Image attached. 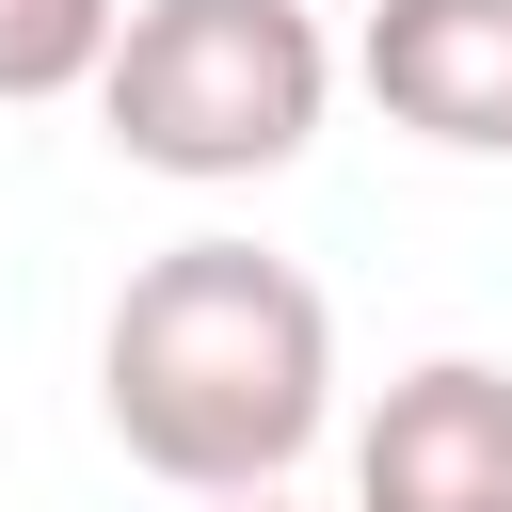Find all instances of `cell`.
Segmentation results:
<instances>
[{
    "instance_id": "obj_1",
    "label": "cell",
    "mask_w": 512,
    "mask_h": 512,
    "mask_svg": "<svg viewBox=\"0 0 512 512\" xmlns=\"http://www.w3.org/2000/svg\"><path fill=\"white\" fill-rule=\"evenodd\" d=\"M96 416L176 496H272L336 416V304L272 240H160L96 320Z\"/></svg>"
},
{
    "instance_id": "obj_2",
    "label": "cell",
    "mask_w": 512,
    "mask_h": 512,
    "mask_svg": "<svg viewBox=\"0 0 512 512\" xmlns=\"http://www.w3.org/2000/svg\"><path fill=\"white\" fill-rule=\"evenodd\" d=\"M336 112V48L304 0H128V48L96 80L112 160L176 176V192H240L288 176Z\"/></svg>"
},
{
    "instance_id": "obj_3",
    "label": "cell",
    "mask_w": 512,
    "mask_h": 512,
    "mask_svg": "<svg viewBox=\"0 0 512 512\" xmlns=\"http://www.w3.org/2000/svg\"><path fill=\"white\" fill-rule=\"evenodd\" d=\"M352 512H512V368L432 352L352 432Z\"/></svg>"
},
{
    "instance_id": "obj_4",
    "label": "cell",
    "mask_w": 512,
    "mask_h": 512,
    "mask_svg": "<svg viewBox=\"0 0 512 512\" xmlns=\"http://www.w3.org/2000/svg\"><path fill=\"white\" fill-rule=\"evenodd\" d=\"M352 80L448 160H512V0H368Z\"/></svg>"
},
{
    "instance_id": "obj_5",
    "label": "cell",
    "mask_w": 512,
    "mask_h": 512,
    "mask_svg": "<svg viewBox=\"0 0 512 512\" xmlns=\"http://www.w3.org/2000/svg\"><path fill=\"white\" fill-rule=\"evenodd\" d=\"M112 48H128V0H0V112L96 96Z\"/></svg>"
},
{
    "instance_id": "obj_6",
    "label": "cell",
    "mask_w": 512,
    "mask_h": 512,
    "mask_svg": "<svg viewBox=\"0 0 512 512\" xmlns=\"http://www.w3.org/2000/svg\"><path fill=\"white\" fill-rule=\"evenodd\" d=\"M208 512H272V496H208Z\"/></svg>"
}]
</instances>
